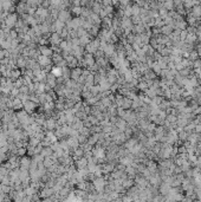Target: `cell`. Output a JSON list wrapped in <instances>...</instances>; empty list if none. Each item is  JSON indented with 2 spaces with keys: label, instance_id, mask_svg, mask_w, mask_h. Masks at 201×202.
<instances>
[{
  "label": "cell",
  "instance_id": "6da1fadb",
  "mask_svg": "<svg viewBox=\"0 0 201 202\" xmlns=\"http://www.w3.org/2000/svg\"><path fill=\"white\" fill-rule=\"evenodd\" d=\"M170 188H172V185H170L169 183H168V182H163L162 184H161L160 191H161V194H163V195H166V194H169Z\"/></svg>",
  "mask_w": 201,
  "mask_h": 202
},
{
  "label": "cell",
  "instance_id": "7a4b0ae2",
  "mask_svg": "<svg viewBox=\"0 0 201 202\" xmlns=\"http://www.w3.org/2000/svg\"><path fill=\"white\" fill-rule=\"evenodd\" d=\"M95 187L97 188V190H101V189L104 187V181H103V180H101V179L96 180V181H95Z\"/></svg>",
  "mask_w": 201,
  "mask_h": 202
},
{
  "label": "cell",
  "instance_id": "3957f363",
  "mask_svg": "<svg viewBox=\"0 0 201 202\" xmlns=\"http://www.w3.org/2000/svg\"><path fill=\"white\" fill-rule=\"evenodd\" d=\"M40 64H44V65H46V64H50V60H49V58H47V56L40 57Z\"/></svg>",
  "mask_w": 201,
  "mask_h": 202
},
{
  "label": "cell",
  "instance_id": "277c9868",
  "mask_svg": "<svg viewBox=\"0 0 201 202\" xmlns=\"http://www.w3.org/2000/svg\"><path fill=\"white\" fill-rule=\"evenodd\" d=\"M43 54L44 56H50L51 54V52H50V50H49V48H43Z\"/></svg>",
  "mask_w": 201,
  "mask_h": 202
},
{
  "label": "cell",
  "instance_id": "5b68a950",
  "mask_svg": "<svg viewBox=\"0 0 201 202\" xmlns=\"http://www.w3.org/2000/svg\"><path fill=\"white\" fill-rule=\"evenodd\" d=\"M198 78L200 79V83H201V72H200V74H198Z\"/></svg>",
  "mask_w": 201,
  "mask_h": 202
}]
</instances>
